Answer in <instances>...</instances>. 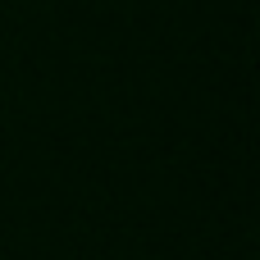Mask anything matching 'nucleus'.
I'll return each mask as SVG.
<instances>
[]
</instances>
